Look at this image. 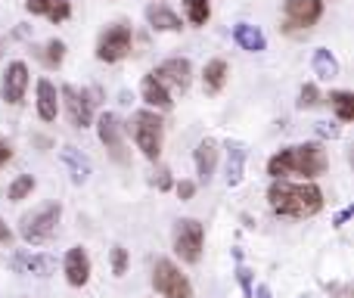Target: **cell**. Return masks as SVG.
Wrapping results in <instances>:
<instances>
[{"label":"cell","instance_id":"cell-36","mask_svg":"<svg viewBox=\"0 0 354 298\" xmlns=\"http://www.w3.org/2000/svg\"><path fill=\"white\" fill-rule=\"evenodd\" d=\"M10 158H12V147H10L6 140H0V168H3V165L10 162Z\"/></svg>","mask_w":354,"mask_h":298},{"label":"cell","instance_id":"cell-27","mask_svg":"<svg viewBox=\"0 0 354 298\" xmlns=\"http://www.w3.org/2000/svg\"><path fill=\"white\" fill-rule=\"evenodd\" d=\"M183 10L193 25H205L212 19V0H183Z\"/></svg>","mask_w":354,"mask_h":298},{"label":"cell","instance_id":"cell-16","mask_svg":"<svg viewBox=\"0 0 354 298\" xmlns=\"http://www.w3.org/2000/svg\"><path fill=\"white\" fill-rule=\"evenodd\" d=\"M233 41H236V47L249 50V53H261V50H268V37H264V31L258 28V25H249V22L233 25Z\"/></svg>","mask_w":354,"mask_h":298},{"label":"cell","instance_id":"cell-22","mask_svg":"<svg viewBox=\"0 0 354 298\" xmlns=\"http://www.w3.org/2000/svg\"><path fill=\"white\" fill-rule=\"evenodd\" d=\"M140 93H143V100H147L153 109H171V91H165V87L156 81V75L149 72V75H143V81H140Z\"/></svg>","mask_w":354,"mask_h":298},{"label":"cell","instance_id":"cell-13","mask_svg":"<svg viewBox=\"0 0 354 298\" xmlns=\"http://www.w3.org/2000/svg\"><path fill=\"white\" fill-rule=\"evenodd\" d=\"M66 280H68V286H75V289H81V286H87V280H91V255H87V249L84 245H75V249H68L66 252Z\"/></svg>","mask_w":354,"mask_h":298},{"label":"cell","instance_id":"cell-2","mask_svg":"<svg viewBox=\"0 0 354 298\" xmlns=\"http://www.w3.org/2000/svg\"><path fill=\"white\" fill-rule=\"evenodd\" d=\"M330 168L326 149L320 143H301V147H286L274 152L268 162V174L274 180H283L286 174H301V177H320Z\"/></svg>","mask_w":354,"mask_h":298},{"label":"cell","instance_id":"cell-35","mask_svg":"<svg viewBox=\"0 0 354 298\" xmlns=\"http://www.w3.org/2000/svg\"><path fill=\"white\" fill-rule=\"evenodd\" d=\"M317 131H320L324 137H339V134H342V131H339L336 124H326V122H320V124H317Z\"/></svg>","mask_w":354,"mask_h":298},{"label":"cell","instance_id":"cell-24","mask_svg":"<svg viewBox=\"0 0 354 298\" xmlns=\"http://www.w3.org/2000/svg\"><path fill=\"white\" fill-rule=\"evenodd\" d=\"M311 66H314V75H317V78H324V81H330V78H336V75H339V59L326 47L314 50Z\"/></svg>","mask_w":354,"mask_h":298},{"label":"cell","instance_id":"cell-33","mask_svg":"<svg viewBox=\"0 0 354 298\" xmlns=\"http://www.w3.org/2000/svg\"><path fill=\"white\" fill-rule=\"evenodd\" d=\"M174 189H177V196H180L183 202H187V199H193V196H196V183H193V180H180Z\"/></svg>","mask_w":354,"mask_h":298},{"label":"cell","instance_id":"cell-29","mask_svg":"<svg viewBox=\"0 0 354 298\" xmlns=\"http://www.w3.org/2000/svg\"><path fill=\"white\" fill-rule=\"evenodd\" d=\"M109 261H112V274H115V277L128 274V249H124V245H112Z\"/></svg>","mask_w":354,"mask_h":298},{"label":"cell","instance_id":"cell-12","mask_svg":"<svg viewBox=\"0 0 354 298\" xmlns=\"http://www.w3.org/2000/svg\"><path fill=\"white\" fill-rule=\"evenodd\" d=\"M25 91H28V66L25 62H10L3 72V84H0V93L10 106H19L25 100Z\"/></svg>","mask_w":354,"mask_h":298},{"label":"cell","instance_id":"cell-21","mask_svg":"<svg viewBox=\"0 0 354 298\" xmlns=\"http://www.w3.org/2000/svg\"><path fill=\"white\" fill-rule=\"evenodd\" d=\"M147 22L153 25L156 31H180L183 28L180 16H177L171 6H165V3H149L147 6Z\"/></svg>","mask_w":354,"mask_h":298},{"label":"cell","instance_id":"cell-5","mask_svg":"<svg viewBox=\"0 0 354 298\" xmlns=\"http://www.w3.org/2000/svg\"><path fill=\"white\" fill-rule=\"evenodd\" d=\"M153 289L162 298H193V283L187 280V274H180L174 261L162 258L153 268Z\"/></svg>","mask_w":354,"mask_h":298},{"label":"cell","instance_id":"cell-38","mask_svg":"<svg viewBox=\"0 0 354 298\" xmlns=\"http://www.w3.org/2000/svg\"><path fill=\"white\" fill-rule=\"evenodd\" d=\"M351 212H354V208H351V205H348V208H342V212H339V214H336V221H333V224H336V227H342V224H345V221H348V218H351Z\"/></svg>","mask_w":354,"mask_h":298},{"label":"cell","instance_id":"cell-9","mask_svg":"<svg viewBox=\"0 0 354 298\" xmlns=\"http://www.w3.org/2000/svg\"><path fill=\"white\" fill-rule=\"evenodd\" d=\"M59 100H62V106H66L68 122H72L75 128H91L93 124V103H97V100H91V93L75 87V84H66L59 91Z\"/></svg>","mask_w":354,"mask_h":298},{"label":"cell","instance_id":"cell-39","mask_svg":"<svg viewBox=\"0 0 354 298\" xmlns=\"http://www.w3.org/2000/svg\"><path fill=\"white\" fill-rule=\"evenodd\" d=\"M0 47H3V41H0Z\"/></svg>","mask_w":354,"mask_h":298},{"label":"cell","instance_id":"cell-17","mask_svg":"<svg viewBox=\"0 0 354 298\" xmlns=\"http://www.w3.org/2000/svg\"><path fill=\"white\" fill-rule=\"evenodd\" d=\"M59 158H62V165H66V171H68V177H72V183H87V177H91V158L87 156H81V149H75V147H62L59 149Z\"/></svg>","mask_w":354,"mask_h":298},{"label":"cell","instance_id":"cell-1","mask_svg":"<svg viewBox=\"0 0 354 298\" xmlns=\"http://www.w3.org/2000/svg\"><path fill=\"white\" fill-rule=\"evenodd\" d=\"M268 205L280 218H295L305 221L324 212V189L317 183H289V180H274L268 189Z\"/></svg>","mask_w":354,"mask_h":298},{"label":"cell","instance_id":"cell-25","mask_svg":"<svg viewBox=\"0 0 354 298\" xmlns=\"http://www.w3.org/2000/svg\"><path fill=\"white\" fill-rule=\"evenodd\" d=\"M37 59H41L47 68H59L62 59H66V41H59V37H50L44 47H37Z\"/></svg>","mask_w":354,"mask_h":298},{"label":"cell","instance_id":"cell-20","mask_svg":"<svg viewBox=\"0 0 354 298\" xmlns=\"http://www.w3.org/2000/svg\"><path fill=\"white\" fill-rule=\"evenodd\" d=\"M193 158H196V174H199V180L208 183L212 180V174H214V168H218V143L202 140L199 147H196Z\"/></svg>","mask_w":354,"mask_h":298},{"label":"cell","instance_id":"cell-23","mask_svg":"<svg viewBox=\"0 0 354 298\" xmlns=\"http://www.w3.org/2000/svg\"><path fill=\"white\" fill-rule=\"evenodd\" d=\"M230 78V66L224 59H212L205 62V72H202V84H205V93H221Z\"/></svg>","mask_w":354,"mask_h":298},{"label":"cell","instance_id":"cell-26","mask_svg":"<svg viewBox=\"0 0 354 298\" xmlns=\"http://www.w3.org/2000/svg\"><path fill=\"white\" fill-rule=\"evenodd\" d=\"M330 106L336 109L339 122H351L354 118V93L351 91H333L330 93Z\"/></svg>","mask_w":354,"mask_h":298},{"label":"cell","instance_id":"cell-3","mask_svg":"<svg viewBox=\"0 0 354 298\" xmlns=\"http://www.w3.org/2000/svg\"><path fill=\"white\" fill-rule=\"evenodd\" d=\"M59 218H62V205L59 202H47V205L35 208L31 214H25L19 221V236L31 245H44L56 236V227H59Z\"/></svg>","mask_w":354,"mask_h":298},{"label":"cell","instance_id":"cell-19","mask_svg":"<svg viewBox=\"0 0 354 298\" xmlns=\"http://www.w3.org/2000/svg\"><path fill=\"white\" fill-rule=\"evenodd\" d=\"M245 147L239 140L227 143V187H239L245 177Z\"/></svg>","mask_w":354,"mask_h":298},{"label":"cell","instance_id":"cell-15","mask_svg":"<svg viewBox=\"0 0 354 298\" xmlns=\"http://www.w3.org/2000/svg\"><path fill=\"white\" fill-rule=\"evenodd\" d=\"M25 10L31 16H47L50 22H66L72 16V0H25Z\"/></svg>","mask_w":354,"mask_h":298},{"label":"cell","instance_id":"cell-32","mask_svg":"<svg viewBox=\"0 0 354 298\" xmlns=\"http://www.w3.org/2000/svg\"><path fill=\"white\" fill-rule=\"evenodd\" d=\"M236 277H239V286H243V292H245V298H252V274H249V268H243V264H239Z\"/></svg>","mask_w":354,"mask_h":298},{"label":"cell","instance_id":"cell-7","mask_svg":"<svg viewBox=\"0 0 354 298\" xmlns=\"http://www.w3.org/2000/svg\"><path fill=\"white\" fill-rule=\"evenodd\" d=\"M134 47V31H131L128 22H115L100 35L97 41V59L100 62H118L131 53Z\"/></svg>","mask_w":354,"mask_h":298},{"label":"cell","instance_id":"cell-4","mask_svg":"<svg viewBox=\"0 0 354 298\" xmlns=\"http://www.w3.org/2000/svg\"><path fill=\"white\" fill-rule=\"evenodd\" d=\"M131 134H134V143L149 162L162 156V140H165V122L156 115L153 109H140L131 118Z\"/></svg>","mask_w":354,"mask_h":298},{"label":"cell","instance_id":"cell-37","mask_svg":"<svg viewBox=\"0 0 354 298\" xmlns=\"http://www.w3.org/2000/svg\"><path fill=\"white\" fill-rule=\"evenodd\" d=\"M252 298H274V292H270V286H258V289H252Z\"/></svg>","mask_w":354,"mask_h":298},{"label":"cell","instance_id":"cell-14","mask_svg":"<svg viewBox=\"0 0 354 298\" xmlns=\"http://www.w3.org/2000/svg\"><path fill=\"white\" fill-rule=\"evenodd\" d=\"M12 268L22 270V274H35V277H50L56 270V261L50 255H44V252H19L16 258H12Z\"/></svg>","mask_w":354,"mask_h":298},{"label":"cell","instance_id":"cell-28","mask_svg":"<svg viewBox=\"0 0 354 298\" xmlns=\"http://www.w3.org/2000/svg\"><path fill=\"white\" fill-rule=\"evenodd\" d=\"M31 189H35V177H31V174H19L16 180L10 183L6 196H10L12 202H22V199H28V196H31Z\"/></svg>","mask_w":354,"mask_h":298},{"label":"cell","instance_id":"cell-8","mask_svg":"<svg viewBox=\"0 0 354 298\" xmlns=\"http://www.w3.org/2000/svg\"><path fill=\"white\" fill-rule=\"evenodd\" d=\"M324 16V0H286L283 3V28L308 31Z\"/></svg>","mask_w":354,"mask_h":298},{"label":"cell","instance_id":"cell-34","mask_svg":"<svg viewBox=\"0 0 354 298\" xmlns=\"http://www.w3.org/2000/svg\"><path fill=\"white\" fill-rule=\"evenodd\" d=\"M12 243V230L6 227V221L0 218V245H10Z\"/></svg>","mask_w":354,"mask_h":298},{"label":"cell","instance_id":"cell-30","mask_svg":"<svg viewBox=\"0 0 354 298\" xmlns=\"http://www.w3.org/2000/svg\"><path fill=\"white\" fill-rule=\"evenodd\" d=\"M320 103V91L317 84H305L299 93V109H314V106Z\"/></svg>","mask_w":354,"mask_h":298},{"label":"cell","instance_id":"cell-10","mask_svg":"<svg viewBox=\"0 0 354 298\" xmlns=\"http://www.w3.org/2000/svg\"><path fill=\"white\" fill-rule=\"evenodd\" d=\"M97 134H100V143L109 149V156L115 158L118 165H128L131 156H128V147H124V124L118 122V115L112 112H103L97 122Z\"/></svg>","mask_w":354,"mask_h":298},{"label":"cell","instance_id":"cell-31","mask_svg":"<svg viewBox=\"0 0 354 298\" xmlns=\"http://www.w3.org/2000/svg\"><path fill=\"white\" fill-rule=\"evenodd\" d=\"M153 183L162 189V193H165V189H171V187H174L171 171H168V168H159V171H156V177H153Z\"/></svg>","mask_w":354,"mask_h":298},{"label":"cell","instance_id":"cell-18","mask_svg":"<svg viewBox=\"0 0 354 298\" xmlns=\"http://www.w3.org/2000/svg\"><path fill=\"white\" fill-rule=\"evenodd\" d=\"M37 115H41V122H56V115H59V93H56L53 81L47 78L37 81Z\"/></svg>","mask_w":354,"mask_h":298},{"label":"cell","instance_id":"cell-11","mask_svg":"<svg viewBox=\"0 0 354 298\" xmlns=\"http://www.w3.org/2000/svg\"><path fill=\"white\" fill-rule=\"evenodd\" d=\"M156 81H159L162 87H171V91H180L187 93L189 84H193V66H189L187 56H171V59H165L159 68H156Z\"/></svg>","mask_w":354,"mask_h":298},{"label":"cell","instance_id":"cell-6","mask_svg":"<svg viewBox=\"0 0 354 298\" xmlns=\"http://www.w3.org/2000/svg\"><path fill=\"white\" fill-rule=\"evenodd\" d=\"M202 243H205V227L196 218H183L174 227V252L180 261L187 264H199L202 258Z\"/></svg>","mask_w":354,"mask_h":298}]
</instances>
